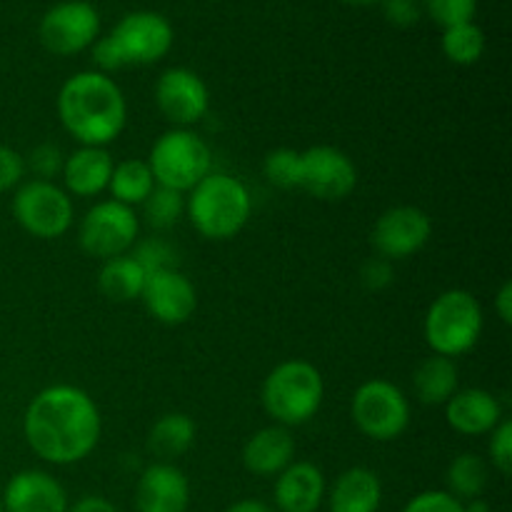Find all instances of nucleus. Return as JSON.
Masks as SVG:
<instances>
[{"instance_id": "obj_1", "label": "nucleus", "mask_w": 512, "mask_h": 512, "mask_svg": "<svg viewBox=\"0 0 512 512\" xmlns=\"http://www.w3.org/2000/svg\"><path fill=\"white\" fill-rule=\"evenodd\" d=\"M103 433L95 400L75 385H50L28 403L23 435L28 448L50 465H75L88 458Z\"/></svg>"}, {"instance_id": "obj_2", "label": "nucleus", "mask_w": 512, "mask_h": 512, "mask_svg": "<svg viewBox=\"0 0 512 512\" xmlns=\"http://www.w3.org/2000/svg\"><path fill=\"white\" fill-rule=\"evenodd\" d=\"M58 118L63 128L90 148L113 143L128 120V103L110 75L83 70L70 75L58 93Z\"/></svg>"}, {"instance_id": "obj_3", "label": "nucleus", "mask_w": 512, "mask_h": 512, "mask_svg": "<svg viewBox=\"0 0 512 512\" xmlns=\"http://www.w3.org/2000/svg\"><path fill=\"white\" fill-rule=\"evenodd\" d=\"M185 213L203 238L230 240L248 225L253 198L233 175L210 173L188 193Z\"/></svg>"}, {"instance_id": "obj_4", "label": "nucleus", "mask_w": 512, "mask_h": 512, "mask_svg": "<svg viewBox=\"0 0 512 512\" xmlns=\"http://www.w3.org/2000/svg\"><path fill=\"white\" fill-rule=\"evenodd\" d=\"M325 398L320 370L308 360H285L263 380L260 400L275 425L298 428L318 415Z\"/></svg>"}, {"instance_id": "obj_5", "label": "nucleus", "mask_w": 512, "mask_h": 512, "mask_svg": "<svg viewBox=\"0 0 512 512\" xmlns=\"http://www.w3.org/2000/svg\"><path fill=\"white\" fill-rule=\"evenodd\" d=\"M483 305L470 290L453 288L440 293L425 313L423 335L435 355L458 358L470 353L483 335Z\"/></svg>"}, {"instance_id": "obj_6", "label": "nucleus", "mask_w": 512, "mask_h": 512, "mask_svg": "<svg viewBox=\"0 0 512 512\" xmlns=\"http://www.w3.org/2000/svg\"><path fill=\"white\" fill-rule=\"evenodd\" d=\"M148 165L155 183L178 193H190L205 175L213 173V153L193 130L173 128L155 140Z\"/></svg>"}, {"instance_id": "obj_7", "label": "nucleus", "mask_w": 512, "mask_h": 512, "mask_svg": "<svg viewBox=\"0 0 512 512\" xmlns=\"http://www.w3.org/2000/svg\"><path fill=\"white\" fill-rule=\"evenodd\" d=\"M350 418L365 438L375 443L398 440L410 425V403L390 380H365L350 400Z\"/></svg>"}, {"instance_id": "obj_8", "label": "nucleus", "mask_w": 512, "mask_h": 512, "mask_svg": "<svg viewBox=\"0 0 512 512\" xmlns=\"http://www.w3.org/2000/svg\"><path fill=\"white\" fill-rule=\"evenodd\" d=\"M13 218L33 238L55 240L73 228V198L48 180H28L13 195Z\"/></svg>"}, {"instance_id": "obj_9", "label": "nucleus", "mask_w": 512, "mask_h": 512, "mask_svg": "<svg viewBox=\"0 0 512 512\" xmlns=\"http://www.w3.org/2000/svg\"><path fill=\"white\" fill-rule=\"evenodd\" d=\"M140 218L133 208L115 200H100L80 218L78 243L90 258L110 260L128 255L138 243Z\"/></svg>"}, {"instance_id": "obj_10", "label": "nucleus", "mask_w": 512, "mask_h": 512, "mask_svg": "<svg viewBox=\"0 0 512 512\" xmlns=\"http://www.w3.org/2000/svg\"><path fill=\"white\" fill-rule=\"evenodd\" d=\"M358 185V168L343 150L333 145H313L300 153V183L313 198L338 203L353 195Z\"/></svg>"}, {"instance_id": "obj_11", "label": "nucleus", "mask_w": 512, "mask_h": 512, "mask_svg": "<svg viewBox=\"0 0 512 512\" xmlns=\"http://www.w3.org/2000/svg\"><path fill=\"white\" fill-rule=\"evenodd\" d=\"M38 33L53 55H75L98 40L100 15L85 0H65L43 15Z\"/></svg>"}, {"instance_id": "obj_12", "label": "nucleus", "mask_w": 512, "mask_h": 512, "mask_svg": "<svg viewBox=\"0 0 512 512\" xmlns=\"http://www.w3.org/2000/svg\"><path fill=\"white\" fill-rule=\"evenodd\" d=\"M433 235V220L423 208L415 205H395L380 213L375 220L370 243L385 260H405L420 253Z\"/></svg>"}, {"instance_id": "obj_13", "label": "nucleus", "mask_w": 512, "mask_h": 512, "mask_svg": "<svg viewBox=\"0 0 512 512\" xmlns=\"http://www.w3.org/2000/svg\"><path fill=\"white\" fill-rule=\"evenodd\" d=\"M108 35L118 45L125 65H153L173 48V25L150 10L128 13Z\"/></svg>"}, {"instance_id": "obj_14", "label": "nucleus", "mask_w": 512, "mask_h": 512, "mask_svg": "<svg viewBox=\"0 0 512 512\" xmlns=\"http://www.w3.org/2000/svg\"><path fill=\"white\" fill-rule=\"evenodd\" d=\"M155 105L175 128H190L208 113V85L193 70L168 68L155 83Z\"/></svg>"}, {"instance_id": "obj_15", "label": "nucleus", "mask_w": 512, "mask_h": 512, "mask_svg": "<svg viewBox=\"0 0 512 512\" xmlns=\"http://www.w3.org/2000/svg\"><path fill=\"white\" fill-rule=\"evenodd\" d=\"M140 300H143L150 318L170 325V328L188 323L193 318L195 308H198L195 285L178 268L155 270V273L145 275Z\"/></svg>"}, {"instance_id": "obj_16", "label": "nucleus", "mask_w": 512, "mask_h": 512, "mask_svg": "<svg viewBox=\"0 0 512 512\" xmlns=\"http://www.w3.org/2000/svg\"><path fill=\"white\" fill-rule=\"evenodd\" d=\"M190 483L173 463H153L140 473L135 483V510L138 512H188Z\"/></svg>"}, {"instance_id": "obj_17", "label": "nucleus", "mask_w": 512, "mask_h": 512, "mask_svg": "<svg viewBox=\"0 0 512 512\" xmlns=\"http://www.w3.org/2000/svg\"><path fill=\"white\" fill-rule=\"evenodd\" d=\"M5 512H68V493L50 473L43 470H20L5 485Z\"/></svg>"}, {"instance_id": "obj_18", "label": "nucleus", "mask_w": 512, "mask_h": 512, "mask_svg": "<svg viewBox=\"0 0 512 512\" xmlns=\"http://www.w3.org/2000/svg\"><path fill=\"white\" fill-rule=\"evenodd\" d=\"M445 420L465 438L490 435L505 420L503 403L485 388H463L445 403Z\"/></svg>"}, {"instance_id": "obj_19", "label": "nucleus", "mask_w": 512, "mask_h": 512, "mask_svg": "<svg viewBox=\"0 0 512 512\" xmlns=\"http://www.w3.org/2000/svg\"><path fill=\"white\" fill-rule=\"evenodd\" d=\"M273 500L278 512H318L325 500L323 470L308 460H293L283 473L275 475Z\"/></svg>"}, {"instance_id": "obj_20", "label": "nucleus", "mask_w": 512, "mask_h": 512, "mask_svg": "<svg viewBox=\"0 0 512 512\" xmlns=\"http://www.w3.org/2000/svg\"><path fill=\"white\" fill-rule=\"evenodd\" d=\"M113 155L108 148H90L80 145L75 153L65 155L63 163V190L75 198H95L108 190L110 175H113Z\"/></svg>"}, {"instance_id": "obj_21", "label": "nucleus", "mask_w": 512, "mask_h": 512, "mask_svg": "<svg viewBox=\"0 0 512 512\" xmlns=\"http://www.w3.org/2000/svg\"><path fill=\"white\" fill-rule=\"evenodd\" d=\"M295 458V440L290 428L283 425H268L260 428L243 445V465L248 473L258 478H273L280 475Z\"/></svg>"}, {"instance_id": "obj_22", "label": "nucleus", "mask_w": 512, "mask_h": 512, "mask_svg": "<svg viewBox=\"0 0 512 512\" xmlns=\"http://www.w3.org/2000/svg\"><path fill=\"white\" fill-rule=\"evenodd\" d=\"M383 503V483L370 468L355 465L335 478L328 495L330 512H378Z\"/></svg>"}, {"instance_id": "obj_23", "label": "nucleus", "mask_w": 512, "mask_h": 512, "mask_svg": "<svg viewBox=\"0 0 512 512\" xmlns=\"http://www.w3.org/2000/svg\"><path fill=\"white\" fill-rule=\"evenodd\" d=\"M460 390V375L455 360L430 355L415 368L413 393L423 405H445Z\"/></svg>"}, {"instance_id": "obj_24", "label": "nucleus", "mask_w": 512, "mask_h": 512, "mask_svg": "<svg viewBox=\"0 0 512 512\" xmlns=\"http://www.w3.org/2000/svg\"><path fill=\"white\" fill-rule=\"evenodd\" d=\"M195 435H198V428L190 415L165 413L150 428L148 450L158 458V463H173L175 458L193 448Z\"/></svg>"}, {"instance_id": "obj_25", "label": "nucleus", "mask_w": 512, "mask_h": 512, "mask_svg": "<svg viewBox=\"0 0 512 512\" xmlns=\"http://www.w3.org/2000/svg\"><path fill=\"white\" fill-rule=\"evenodd\" d=\"M145 285V270L140 268L133 255H118L105 260L98 273V290L110 303H130L140 300Z\"/></svg>"}, {"instance_id": "obj_26", "label": "nucleus", "mask_w": 512, "mask_h": 512, "mask_svg": "<svg viewBox=\"0 0 512 512\" xmlns=\"http://www.w3.org/2000/svg\"><path fill=\"white\" fill-rule=\"evenodd\" d=\"M155 185L158 183H155L148 160L128 158L123 163H115L108 183V193L110 200H115V203L135 208V205L145 203V198L153 193Z\"/></svg>"}, {"instance_id": "obj_27", "label": "nucleus", "mask_w": 512, "mask_h": 512, "mask_svg": "<svg viewBox=\"0 0 512 512\" xmlns=\"http://www.w3.org/2000/svg\"><path fill=\"white\" fill-rule=\"evenodd\" d=\"M490 470L480 455L475 453H460L458 458L450 460L448 473H445V483H448V493L458 498L460 503H468L473 498H483L485 488H488Z\"/></svg>"}, {"instance_id": "obj_28", "label": "nucleus", "mask_w": 512, "mask_h": 512, "mask_svg": "<svg viewBox=\"0 0 512 512\" xmlns=\"http://www.w3.org/2000/svg\"><path fill=\"white\" fill-rule=\"evenodd\" d=\"M443 53L455 65H475L485 53V35L478 25L470 23L453 25L443 33Z\"/></svg>"}, {"instance_id": "obj_29", "label": "nucleus", "mask_w": 512, "mask_h": 512, "mask_svg": "<svg viewBox=\"0 0 512 512\" xmlns=\"http://www.w3.org/2000/svg\"><path fill=\"white\" fill-rule=\"evenodd\" d=\"M185 213V193L178 190L163 188V185H155L153 193L145 198L143 203V215L148 220V225L153 228H173Z\"/></svg>"}, {"instance_id": "obj_30", "label": "nucleus", "mask_w": 512, "mask_h": 512, "mask_svg": "<svg viewBox=\"0 0 512 512\" xmlns=\"http://www.w3.org/2000/svg\"><path fill=\"white\" fill-rule=\"evenodd\" d=\"M263 173L275 188H298L300 183V153L293 148L270 150L263 160Z\"/></svg>"}, {"instance_id": "obj_31", "label": "nucleus", "mask_w": 512, "mask_h": 512, "mask_svg": "<svg viewBox=\"0 0 512 512\" xmlns=\"http://www.w3.org/2000/svg\"><path fill=\"white\" fill-rule=\"evenodd\" d=\"M63 163L65 155L58 145L40 143L25 158V170H30L35 175L33 180H48V183H53L55 175L63 173Z\"/></svg>"}, {"instance_id": "obj_32", "label": "nucleus", "mask_w": 512, "mask_h": 512, "mask_svg": "<svg viewBox=\"0 0 512 512\" xmlns=\"http://www.w3.org/2000/svg\"><path fill=\"white\" fill-rule=\"evenodd\" d=\"M475 5H478V0H425L428 15L443 28L470 23L475 15Z\"/></svg>"}, {"instance_id": "obj_33", "label": "nucleus", "mask_w": 512, "mask_h": 512, "mask_svg": "<svg viewBox=\"0 0 512 512\" xmlns=\"http://www.w3.org/2000/svg\"><path fill=\"white\" fill-rule=\"evenodd\" d=\"M130 255L138 260V265L145 270V275L155 273V270L175 268V250L170 248L168 243H163V240H145V243H140Z\"/></svg>"}, {"instance_id": "obj_34", "label": "nucleus", "mask_w": 512, "mask_h": 512, "mask_svg": "<svg viewBox=\"0 0 512 512\" xmlns=\"http://www.w3.org/2000/svg\"><path fill=\"white\" fill-rule=\"evenodd\" d=\"M490 463L500 475L512 473V423L508 418L490 433Z\"/></svg>"}, {"instance_id": "obj_35", "label": "nucleus", "mask_w": 512, "mask_h": 512, "mask_svg": "<svg viewBox=\"0 0 512 512\" xmlns=\"http://www.w3.org/2000/svg\"><path fill=\"white\" fill-rule=\"evenodd\" d=\"M403 512H465V508L448 490H425L408 500Z\"/></svg>"}, {"instance_id": "obj_36", "label": "nucleus", "mask_w": 512, "mask_h": 512, "mask_svg": "<svg viewBox=\"0 0 512 512\" xmlns=\"http://www.w3.org/2000/svg\"><path fill=\"white\" fill-rule=\"evenodd\" d=\"M25 178V158L18 150L0 145V193L18 188Z\"/></svg>"}, {"instance_id": "obj_37", "label": "nucleus", "mask_w": 512, "mask_h": 512, "mask_svg": "<svg viewBox=\"0 0 512 512\" xmlns=\"http://www.w3.org/2000/svg\"><path fill=\"white\" fill-rule=\"evenodd\" d=\"M393 280H395L393 263L385 258L368 260V263L363 265V270H360V283H363L368 290H373V293L390 288Z\"/></svg>"}, {"instance_id": "obj_38", "label": "nucleus", "mask_w": 512, "mask_h": 512, "mask_svg": "<svg viewBox=\"0 0 512 512\" xmlns=\"http://www.w3.org/2000/svg\"><path fill=\"white\" fill-rule=\"evenodd\" d=\"M93 60H95V65L100 68V73H105V75L113 73V70L125 68L123 55H120L118 45L113 43V38H110V35L95 40V43H93Z\"/></svg>"}, {"instance_id": "obj_39", "label": "nucleus", "mask_w": 512, "mask_h": 512, "mask_svg": "<svg viewBox=\"0 0 512 512\" xmlns=\"http://www.w3.org/2000/svg\"><path fill=\"white\" fill-rule=\"evenodd\" d=\"M383 5L390 23L400 25V28H408V25L418 23L420 18L418 0H383Z\"/></svg>"}, {"instance_id": "obj_40", "label": "nucleus", "mask_w": 512, "mask_h": 512, "mask_svg": "<svg viewBox=\"0 0 512 512\" xmlns=\"http://www.w3.org/2000/svg\"><path fill=\"white\" fill-rule=\"evenodd\" d=\"M68 512H118V508L100 495H85L78 503L70 505Z\"/></svg>"}, {"instance_id": "obj_41", "label": "nucleus", "mask_w": 512, "mask_h": 512, "mask_svg": "<svg viewBox=\"0 0 512 512\" xmlns=\"http://www.w3.org/2000/svg\"><path fill=\"white\" fill-rule=\"evenodd\" d=\"M495 313L505 325L512 323V283H508V280L495 293Z\"/></svg>"}, {"instance_id": "obj_42", "label": "nucleus", "mask_w": 512, "mask_h": 512, "mask_svg": "<svg viewBox=\"0 0 512 512\" xmlns=\"http://www.w3.org/2000/svg\"><path fill=\"white\" fill-rule=\"evenodd\" d=\"M223 512H278L273 505L263 503V500H253V498H245L238 500V503L228 505Z\"/></svg>"}, {"instance_id": "obj_43", "label": "nucleus", "mask_w": 512, "mask_h": 512, "mask_svg": "<svg viewBox=\"0 0 512 512\" xmlns=\"http://www.w3.org/2000/svg\"><path fill=\"white\" fill-rule=\"evenodd\" d=\"M463 508H465V512H493L490 510L488 500H483V498L468 500V503H463Z\"/></svg>"}, {"instance_id": "obj_44", "label": "nucleus", "mask_w": 512, "mask_h": 512, "mask_svg": "<svg viewBox=\"0 0 512 512\" xmlns=\"http://www.w3.org/2000/svg\"><path fill=\"white\" fill-rule=\"evenodd\" d=\"M343 3H350V5H373V3H383V0H343Z\"/></svg>"}, {"instance_id": "obj_45", "label": "nucleus", "mask_w": 512, "mask_h": 512, "mask_svg": "<svg viewBox=\"0 0 512 512\" xmlns=\"http://www.w3.org/2000/svg\"><path fill=\"white\" fill-rule=\"evenodd\" d=\"M0 512H5V510H3V500H0Z\"/></svg>"}]
</instances>
